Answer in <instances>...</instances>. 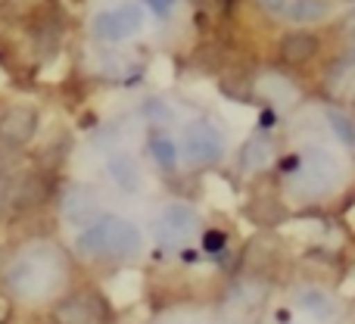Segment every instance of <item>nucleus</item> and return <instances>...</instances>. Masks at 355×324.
<instances>
[{
    "mask_svg": "<svg viewBox=\"0 0 355 324\" xmlns=\"http://www.w3.org/2000/svg\"><path fill=\"white\" fill-rule=\"evenodd\" d=\"M62 278H66V262L60 253L50 246H35V250L22 253L10 268V287L12 293L25 296V300H41L60 287Z\"/></svg>",
    "mask_w": 355,
    "mask_h": 324,
    "instance_id": "f257e3e1",
    "label": "nucleus"
},
{
    "mask_svg": "<svg viewBox=\"0 0 355 324\" xmlns=\"http://www.w3.org/2000/svg\"><path fill=\"white\" fill-rule=\"evenodd\" d=\"M141 244L144 237L137 231V225L119 219V215L97 219L75 240V246H78V253L85 259H128L141 250Z\"/></svg>",
    "mask_w": 355,
    "mask_h": 324,
    "instance_id": "f03ea898",
    "label": "nucleus"
},
{
    "mask_svg": "<svg viewBox=\"0 0 355 324\" xmlns=\"http://www.w3.org/2000/svg\"><path fill=\"white\" fill-rule=\"evenodd\" d=\"M200 231V215L184 203H168L153 221V237L166 246H178Z\"/></svg>",
    "mask_w": 355,
    "mask_h": 324,
    "instance_id": "7ed1b4c3",
    "label": "nucleus"
},
{
    "mask_svg": "<svg viewBox=\"0 0 355 324\" xmlns=\"http://www.w3.org/2000/svg\"><path fill=\"white\" fill-rule=\"evenodd\" d=\"M225 153V137L215 125L209 122H193L184 131V156L193 165H212Z\"/></svg>",
    "mask_w": 355,
    "mask_h": 324,
    "instance_id": "20e7f679",
    "label": "nucleus"
},
{
    "mask_svg": "<svg viewBox=\"0 0 355 324\" xmlns=\"http://www.w3.org/2000/svg\"><path fill=\"white\" fill-rule=\"evenodd\" d=\"M141 28H144V12H141V6H135V3L106 10L94 19V35H97L100 41H125V37L137 35Z\"/></svg>",
    "mask_w": 355,
    "mask_h": 324,
    "instance_id": "39448f33",
    "label": "nucleus"
},
{
    "mask_svg": "<svg viewBox=\"0 0 355 324\" xmlns=\"http://www.w3.org/2000/svg\"><path fill=\"white\" fill-rule=\"evenodd\" d=\"M37 128V119H35V110L28 106H12L0 116V141L10 144V147H19V144L31 141Z\"/></svg>",
    "mask_w": 355,
    "mask_h": 324,
    "instance_id": "423d86ee",
    "label": "nucleus"
},
{
    "mask_svg": "<svg viewBox=\"0 0 355 324\" xmlns=\"http://www.w3.org/2000/svg\"><path fill=\"white\" fill-rule=\"evenodd\" d=\"M334 178H337V165H334V160L327 153H321V150H315V153L309 156V162L300 169L302 187H309L312 194H324L334 184Z\"/></svg>",
    "mask_w": 355,
    "mask_h": 324,
    "instance_id": "0eeeda50",
    "label": "nucleus"
},
{
    "mask_svg": "<svg viewBox=\"0 0 355 324\" xmlns=\"http://www.w3.org/2000/svg\"><path fill=\"white\" fill-rule=\"evenodd\" d=\"M110 175L112 181L119 184V187L125 190V194H135L137 187H141V171H137V165L131 156H112L110 160Z\"/></svg>",
    "mask_w": 355,
    "mask_h": 324,
    "instance_id": "6e6552de",
    "label": "nucleus"
},
{
    "mask_svg": "<svg viewBox=\"0 0 355 324\" xmlns=\"http://www.w3.org/2000/svg\"><path fill=\"white\" fill-rule=\"evenodd\" d=\"M66 215L69 221H85L91 215H97V200H94L91 190L85 187H72L66 194Z\"/></svg>",
    "mask_w": 355,
    "mask_h": 324,
    "instance_id": "1a4fd4ad",
    "label": "nucleus"
},
{
    "mask_svg": "<svg viewBox=\"0 0 355 324\" xmlns=\"http://www.w3.org/2000/svg\"><path fill=\"white\" fill-rule=\"evenodd\" d=\"M318 50V41H315L312 35H306V31H296V35H287L281 44V53L287 62H306L309 56Z\"/></svg>",
    "mask_w": 355,
    "mask_h": 324,
    "instance_id": "9d476101",
    "label": "nucleus"
},
{
    "mask_svg": "<svg viewBox=\"0 0 355 324\" xmlns=\"http://www.w3.org/2000/svg\"><path fill=\"white\" fill-rule=\"evenodd\" d=\"M281 16H287L290 22H315L324 16V3L321 0H287Z\"/></svg>",
    "mask_w": 355,
    "mask_h": 324,
    "instance_id": "9b49d317",
    "label": "nucleus"
},
{
    "mask_svg": "<svg viewBox=\"0 0 355 324\" xmlns=\"http://www.w3.org/2000/svg\"><path fill=\"white\" fill-rule=\"evenodd\" d=\"M150 150H153V160H156V165H159V169L172 171L175 165H178V150H175L172 137L153 135V141H150Z\"/></svg>",
    "mask_w": 355,
    "mask_h": 324,
    "instance_id": "f8f14e48",
    "label": "nucleus"
},
{
    "mask_svg": "<svg viewBox=\"0 0 355 324\" xmlns=\"http://www.w3.org/2000/svg\"><path fill=\"white\" fill-rule=\"evenodd\" d=\"M268 160H271V144L265 141V137H252V141L246 144V150H243L246 169H259V165H265Z\"/></svg>",
    "mask_w": 355,
    "mask_h": 324,
    "instance_id": "ddd939ff",
    "label": "nucleus"
},
{
    "mask_svg": "<svg viewBox=\"0 0 355 324\" xmlns=\"http://www.w3.org/2000/svg\"><path fill=\"white\" fill-rule=\"evenodd\" d=\"M327 122H331V131L337 135V141H343L346 147H352L355 144V125L349 122V119L337 110H327Z\"/></svg>",
    "mask_w": 355,
    "mask_h": 324,
    "instance_id": "4468645a",
    "label": "nucleus"
},
{
    "mask_svg": "<svg viewBox=\"0 0 355 324\" xmlns=\"http://www.w3.org/2000/svg\"><path fill=\"white\" fill-rule=\"evenodd\" d=\"M172 3L175 0H150V6L156 10V16H168V12H172Z\"/></svg>",
    "mask_w": 355,
    "mask_h": 324,
    "instance_id": "2eb2a0df",
    "label": "nucleus"
},
{
    "mask_svg": "<svg viewBox=\"0 0 355 324\" xmlns=\"http://www.w3.org/2000/svg\"><path fill=\"white\" fill-rule=\"evenodd\" d=\"M284 3H287V0H259V6H265L268 12H281Z\"/></svg>",
    "mask_w": 355,
    "mask_h": 324,
    "instance_id": "dca6fc26",
    "label": "nucleus"
},
{
    "mask_svg": "<svg viewBox=\"0 0 355 324\" xmlns=\"http://www.w3.org/2000/svg\"><path fill=\"white\" fill-rule=\"evenodd\" d=\"M221 244H225L221 234H206V250H221Z\"/></svg>",
    "mask_w": 355,
    "mask_h": 324,
    "instance_id": "f3484780",
    "label": "nucleus"
}]
</instances>
